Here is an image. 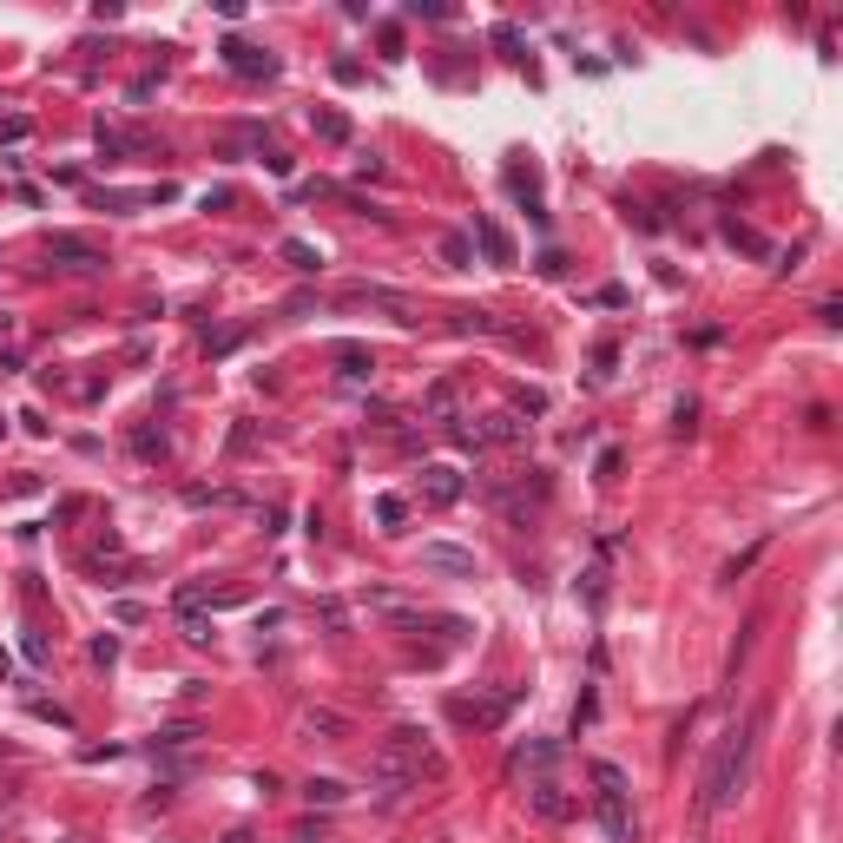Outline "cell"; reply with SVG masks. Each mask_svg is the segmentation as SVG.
Returning <instances> with one entry per match:
<instances>
[{
	"instance_id": "6da1fadb",
	"label": "cell",
	"mask_w": 843,
	"mask_h": 843,
	"mask_svg": "<svg viewBox=\"0 0 843 843\" xmlns=\"http://www.w3.org/2000/svg\"><path fill=\"white\" fill-rule=\"evenodd\" d=\"M758 738H764V712H751L745 725H732V732L718 738V751H712V764H705V778H699V811L712 817V811H725L738 791H745V778H751V758H758Z\"/></svg>"
},
{
	"instance_id": "7a4b0ae2",
	"label": "cell",
	"mask_w": 843,
	"mask_h": 843,
	"mask_svg": "<svg viewBox=\"0 0 843 843\" xmlns=\"http://www.w3.org/2000/svg\"><path fill=\"white\" fill-rule=\"evenodd\" d=\"M422 771L435 778V771H442V758L429 751V738L415 732V725L389 732V738H382V751L369 758V778H376V791H382V797H402L409 784H422Z\"/></svg>"
},
{
	"instance_id": "3957f363",
	"label": "cell",
	"mask_w": 843,
	"mask_h": 843,
	"mask_svg": "<svg viewBox=\"0 0 843 843\" xmlns=\"http://www.w3.org/2000/svg\"><path fill=\"white\" fill-rule=\"evenodd\" d=\"M626 771L620 764H593V811H600V830H606V843H626L633 837V811H626Z\"/></svg>"
},
{
	"instance_id": "277c9868",
	"label": "cell",
	"mask_w": 843,
	"mask_h": 843,
	"mask_svg": "<svg viewBox=\"0 0 843 843\" xmlns=\"http://www.w3.org/2000/svg\"><path fill=\"white\" fill-rule=\"evenodd\" d=\"M47 264L53 271H106V244H99L93 231H53Z\"/></svg>"
},
{
	"instance_id": "5b68a950",
	"label": "cell",
	"mask_w": 843,
	"mask_h": 843,
	"mask_svg": "<svg viewBox=\"0 0 843 843\" xmlns=\"http://www.w3.org/2000/svg\"><path fill=\"white\" fill-rule=\"evenodd\" d=\"M343 303H363V310H389V317L409 323V330L422 323V303L402 297V290H382V284H350V290H343Z\"/></svg>"
},
{
	"instance_id": "8992f818",
	"label": "cell",
	"mask_w": 843,
	"mask_h": 843,
	"mask_svg": "<svg viewBox=\"0 0 843 843\" xmlns=\"http://www.w3.org/2000/svg\"><path fill=\"white\" fill-rule=\"evenodd\" d=\"M514 699H521V692H514V685H501V692H475V699H448V712L462 718V725H501Z\"/></svg>"
},
{
	"instance_id": "52a82bcc",
	"label": "cell",
	"mask_w": 843,
	"mask_h": 843,
	"mask_svg": "<svg viewBox=\"0 0 843 843\" xmlns=\"http://www.w3.org/2000/svg\"><path fill=\"white\" fill-rule=\"evenodd\" d=\"M224 66L238 73V80H277V53H264V47H251V40H224Z\"/></svg>"
},
{
	"instance_id": "ba28073f",
	"label": "cell",
	"mask_w": 843,
	"mask_h": 843,
	"mask_svg": "<svg viewBox=\"0 0 843 843\" xmlns=\"http://www.w3.org/2000/svg\"><path fill=\"white\" fill-rule=\"evenodd\" d=\"M527 804H534V817H541V824H567V817H580V797H567L554 778L527 784Z\"/></svg>"
},
{
	"instance_id": "9c48e42d",
	"label": "cell",
	"mask_w": 843,
	"mask_h": 843,
	"mask_svg": "<svg viewBox=\"0 0 843 843\" xmlns=\"http://www.w3.org/2000/svg\"><path fill=\"white\" fill-rule=\"evenodd\" d=\"M297 732L310 738V745H343V738H350V718L330 712V705H310V712L297 718Z\"/></svg>"
},
{
	"instance_id": "30bf717a",
	"label": "cell",
	"mask_w": 843,
	"mask_h": 843,
	"mask_svg": "<svg viewBox=\"0 0 843 843\" xmlns=\"http://www.w3.org/2000/svg\"><path fill=\"white\" fill-rule=\"evenodd\" d=\"M422 501H429V508H455V501H462V475H455L448 462L422 468Z\"/></svg>"
},
{
	"instance_id": "8fae6325",
	"label": "cell",
	"mask_w": 843,
	"mask_h": 843,
	"mask_svg": "<svg viewBox=\"0 0 843 843\" xmlns=\"http://www.w3.org/2000/svg\"><path fill=\"white\" fill-rule=\"evenodd\" d=\"M93 145H99V165H112V159H132V152H145V139H139V132H126V126H106V119L93 126Z\"/></svg>"
},
{
	"instance_id": "7c38bea8",
	"label": "cell",
	"mask_w": 843,
	"mask_h": 843,
	"mask_svg": "<svg viewBox=\"0 0 843 843\" xmlns=\"http://www.w3.org/2000/svg\"><path fill=\"white\" fill-rule=\"evenodd\" d=\"M475 442L481 448H514V442H527V422L521 415H488V422L475 429Z\"/></svg>"
},
{
	"instance_id": "4fadbf2b",
	"label": "cell",
	"mask_w": 843,
	"mask_h": 843,
	"mask_svg": "<svg viewBox=\"0 0 843 843\" xmlns=\"http://www.w3.org/2000/svg\"><path fill=\"white\" fill-rule=\"evenodd\" d=\"M475 244H481L488 264H514V244H508V231H501L494 218H475Z\"/></svg>"
},
{
	"instance_id": "5bb4252c",
	"label": "cell",
	"mask_w": 843,
	"mask_h": 843,
	"mask_svg": "<svg viewBox=\"0 0 843 843\" xmlns=\"http://www.w3.org/2000/svg\"><path fill=\"white\" fill-rule=\"evenodd\" d=\"M422 567L429 573H475V554H468V547H422Z\"/></svg>"
},
{
	"instance_id": "9a60e30c",
	"label": "cell",
	"mask_w": 843,
	"mask_h": 843,
	"mask_svg": "<svg viewBox=\"0 0 843 843\" xmlns=\"http://www.w3.org/2000/svg\"><path fill=\"white\" fill-rule=\"evenodd\" d=\"M284 264H290V271H303V277H317L323 271V251H317V244H303V238H284Z\"/></svg>"
},
{
	"instance_id": "2e32d148",
	"label": "cell",
	"mask_w": 843,
	"mask_h": 843,
	"mask_svg": "<svg viewBox=\"0 0 843 843\" xmlns=\"http://www.w3.org/2000/svg\"><path fill=\"white\" fill-rule=\"evenodd\" d=\"M330 356H336V369H343V376H369V369H376V356H369L363 343H330Z\"/></svg>"
},
{
	"instance_id": "e0dca14e",
	"label": "cell",
	"mask_w": 843,
	"mask_h": 843,
	"mask_svg": "<svg viewBox=\"0 0 843 843\" xmlns=\"http://www.w3.org/2000/svg\"><path fill=\"white\" fill-rule=\"evenodd\" d=\"M303 797H310V804H323V811H336V804L350 797V784H343V778H310V784H303Z\"/></svg>"
},
{
	"instance_id": "ac0fdd59",
	"label": "cell",
	"mask_w": 843,
	"mask_h": 843,
	"mask_svg": "<svg viewBox=\"0 0 843 843\" xmlns=\"http://www.w3.org/2000/svg\"><path fill=\"white\" fill-rule=\"evenodd\" d=\"M554 758H560V745H554V738H534V745H521V751H514V771H527V764H534V771H547Z\"/></svg>"
},
{
	"instance_id": "d6986e66",
	"label": "cell",
	"mask_w": 843,
	"mask_h": 843,
	"mask_svg": "<svg viewBox=\"0 0 843 843\" xmlns=\"http://www.w3.org/2000/svg\"><path fill=\"white\" fill-rule=\"evenodd\" d=\"M455 330L462 336H501V323H494L488 310H455Z\"/></svg>"
},
{
	"instance_id": "ffe728a7",
	"label": "cell",
	"mask_w": 843,
	"mask_h": 843,
	"mask_svg": "<svg viewBox=\"0 0 843 843\" xmlns=\"http://www.w3.org/2000/svg\"><path fill=\"white\" fill-rule=\"evenodd\" d=\"M317 139H330V145H350V119H343V112H317Z\"/></svg>"
},
{
	"instance_id": "44dd1931",
	"label": "cell",
	"mask_w": 843,
	"mask_h": 843,
	"mask_svg": "<svg viewBox=\"0 0 843 843\" xmlns=\"http://www.w3.org/2000/svg\"><path fill=\"white\" fill-rule=\"evenodd\" d=\"M178 633H185L191 646H205V639H211V620L198 613V606H185V620H178Z\"/></svg>"
},
{
	"instance_id": "7402d4cb",
	"label": "cell",
	"mask_w": 843,
	"mask_h": 843,
	"mask_svg": "<svg viewBox=\"0 0 843 843\" xmlns=\"http://www.w3.org/2000/svg\"><path fill=\"white\" fill-rule=\"evenodd\" d=\"M429 415L455 422V382H435V389H429Z\"/></svg>"
},
{
	"instance_id": "603a6c76",
	"label": "cell",
	"mask_w": 843,
	"mask_h": 843,
	"mask_svg": "<svg viewBox=\"0 0 843 843\" xmlns=\"http://www.w3.org/2000/svg\"><path fill=\"white\" fill-rule=\"evenodd\" d=\"M27 132H33V119H27V112H7V119H0V145H20Z\"/></svg>"
},
{
	"instance_id": "cb8c5ba5",
	"label": "cell",
	"mask_w": 843,
	"mask_h": 843,
	"mask_svg": "<svg viewBox=\"0 0 843 843\" xmlns=\"http://www.w3.org/2000/svg\"><path fill=\"white\" fill-rule=\"evenodd\" d=\"M185 501H191V508H224L231 488H185Z\"/></svg>"
},
{
	"instance_id": "d4e9b609",
	"label": "cell",
	"mask_w": 843,
	"mask_h": 843,
	"mask_svg": "<svg viewBox=\"0 0 843 843\" xmlns=\"http://www.w3.org/2000/svg\"><path fill=\"white\" fill-rule=\"evenodd\" d=\"M468 257H475V244H468V238H442V264H455V271H462Z\"/></svg>"
},
{
	"instance_id": "484cf974",
	"label": "cell",
	"mask_w": 843,
	"mask_h": 843,
	"mask_svg": "<svg viewBox=\"0 0 843 843\" xmlns=\"http://www.w3.org/2000/svg\"><path fill=\"white\" fill-rule=\"evenodd\" d=\"M494 47L508 53V60H521V27H508V20H501V27H494Z\"/></svg>"
},
{
	"instance_id": "4316f807",
	"label": "cell",
	"mask_w": 843,
	"mask_h": 843,
	"mask_svg": "<svg viewBox=\"0 0 843 843\" xmlns=\"http://www.w3.org/2000/svg\"><path fill=\"white\" fill-rule=\"evenodd\" d=\"M402 514H409V508H402L396 494H382V501H376V521H382V527H402Z\"/></svg>"
},
{
	"instance_id": "83f0119b",
	"label": "cell",
	"mask_w": 843,
	"mask_h": 843,
	"mask_svg": "<svg viewBox=\"0 0 843 843\" xmlns=\"http://www.w3.org/2000/svg\"><path fill=\"white\" fill-rule=\"evenodd\" d=\"M580 593H587V606H600L606 600V567H587V587Z\"/></svg>"
},
{
	"instance_id": "f1b7e54d",
	"label": "cell",
	"mask_w": 843,
	"mask_h": 843,
	"mask_svg": "<svg viewBox=\"0 0 843 843\" xmlns=\"http://www.w3.org/2000/svg\"><path fill=\"white\" fill-rule=\"evenodd\" d=\"M27 712H33V718H53V725H60V732H73V718H66V712H60V705H47V699H33V705H27Z\"/></svg>"
},
{
	"instance_id": "f546056e",
	"label": "cell",
	"mask_w": 843,
	"mask_h": 843,
	"mask_svg": "<svg viewBox=\"0 0 843 843\" xmlns=\"http://www.w3.org/2000/svg\"><path fill=\"white\" fill-rule=\"evenodd\" d=\"M132 448H139V455H165V435L159 429H139V435H132Z\"/></svg>"
},
{
	"instance_id": "4dcf8cb0",
	"label": "cell",
	"mask_w": 843,
	"mask_h": 843,
	"mask_svg": "<svg viewBox=\"0 0 843 843\" xmlns=\"http://www.w3.org/2000/svg\"><path fill=\"white\" fill-rule=\"evenodd\" d=\"M112 659H119V639L99 633V639H93V666H112Z\"/></svg>"
},
{
	"instance_id": "1f68e13d",
	"label": "cell",
	"mask_w": 843,
	"mask_h": 843,
	"mask_svg": "<svg viewBox=\"0 0 843 843\" xmlns=\"http://www.w3.org/2000/svg\"><path fill=\"white\" fill-rule=\"evenodd\" d=\"M290 843H330V830H323V824H297V830H290Z\"/></svg>"
},
{
	"instance_id": "d6a6232c",
	"label": "cell",
	"mask_w": 843,
	"mask_h": 843,
	"mask_svg": "<svg viewBox=\"0 0 843 843\" xmlns=\"http://www.w3.org/2000/svg\"><path fill=\"white\" fill-rule=\"evenodd\" d=\"M191 738H198L191 725H172V732H159V745H165V751H178V745H191Z\"/></svg>"
},
{
	"instance_id": "836d02e7",
	"label": "cell",
	"mask_w": 843,
	"mask_h": 843,
	"mask_svg": "<svg viewBox=\"0 0 843 843\" xmlns=\"http://www.w3.org/2000/svg\"><path fill=\"white\" fill-rule=\"evenodd\" d=\"M409 14L415 20H448V7H435V0H409Z\"/></svg>"
},
{
	"instance_id": "e575fe53",
	"label": "cell",
	"mask_w": 843,
	"mask_h": 843,
	"mask_svg": "<svg viewBox=\"0 0 843 843\" xmlns=\"http://www.w3.org/2000/svg\"><path fill=\"white\" fill-rule=\"evenodd\" d=\"M758 554H764V541H758V547H745V554H738L732 567H725V580H738V573H745V567H751V560H758Z\"/></svg>"
},
{
	"instance_id": "d590c367",
	"label": "cell",
	"mask_w": 843,
	"mask_h": 843,
	"mask_svg": "<svg viewBox=\"0 0 843 843\" xmlns=\"http://www.w3.org/2000/svg\"><path fill=\"white\" fill-rule=\"evenodd\" d=\"M7 336H14V317H7V310H0V343H7Z\"/></svg>"
},
{
	"instance_id": "8d00e7d4",
	"label": "cell",
	"mask_w": 843,
	"mask_h": 843,
	"mask_svg": "<svg viewBox=\"0 0 843 843\" xmlns=\"http://www.w3.org/2000/svg\"><path fill=\"white\" fill-rule=\"evenodd\" d=\"M7 672H14V659H7V646H0V679H7Z\"/></svg>"
},
{
	"instance_id": "74e56055",
	"label": "cell",
	"mask_w": 843,
	"mask_h": 843,
	"mask_svg": "<svg viewBox=\"0 0 843 843\" xmlns=\"http://www.w3.org/2000/svg\"><path fill=\"white\" fill-rule=\"evenodd\" d=\"M224 843H251V830H231V837H224Z\"/></svg>"
},
{
	"instance_id": "f35d334b",
	"label": "cell",
	"mask_w": 843,
	"mask_h": 843,
	"mask_svg": "<svg viewBox=\"0 0 843 843\" xmlns=\"http://www.w3.org/2000/svg\"><path fill=\"white\" fill-rule=\"evenodd\" d=\"M0 837H7V817H0Z\"/></svg>"
}]
</instances>
